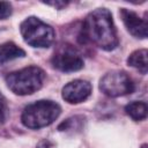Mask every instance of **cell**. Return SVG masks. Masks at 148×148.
Wrapping results in <instances>:
<instances>
[{
  "instance_id": "52a82bcc",
  "label": "cell",
  "mask_w": 148,
  "mask_h": 148,
  "mask_svg": "<svg viewBox=\"0 0 148 148\" xmlns=\"http://www.w3.org/2000/svg\"><path fill=\"white\" fill-rule=\"evenodd\" d=\"M92 87L91 84L86 80H74L68 82L62 88V98L71 103V104H77L83 101H86L90 94H91Z\"/></svg>"
},
{
  "instance_id": "5b68a950",
  "label": "cell",
  "mask_w": 148,
  "mask_h": 148,
  "mask_svg": "<svg viewBox=\"0 0 148 148\" xmlns=\"http://www.w3.org/2000/svg\"><path fill=\"white\" fill-rule=\"evenodd\" d=\"M99 90L109 97H119L134 91V83L124 71H111L99 81Z\"/></svg>"
},
{
  "instance_id": "4fadbf2b",
  "label": "cell",
  "mask_w": 148,
  "mask_h": 148,
  "mask_svg": "<svg viewBox=\"0 0 148 148\" xmlns=\"http://www.w3.org/2000/svg\"><path fill=\"white\" fill-rule=\"evenodd\" d=\"M8 113H9V110H8L7 101H6L5 96L0 92V125L6 123V120L8 118Z\"/></svg>"
},
{
  "instance_id": "8fae6325",
  "label": "cell",
  "mask_w": 148,
  "mask_h": 148,
  "mask_svg": "<svg viewBox=\"0 0 148 148\" xmlns=\"http://www.w3.org/2000/svg\"><path fill=\"white\" fill-rule=\"evenodd\" d=\"M125 112L133 120H143L147 117L148 108L145 102H132L125 106Z\"/></svg>"
},
{
  "instance_id": "5bb4252c",
  "label": "cell",
  "mask_w": 148,
  "mask_h": 148,
  "mask_svg": "<svg viewBox=\"0 0 148 148\" xmlns=\"http://www.w3.org/2000/svg\"><path fill=\"white\" fill-rule=\"evenodd\" d=\"M13 13L12 5L8 1H0V20L8 18Z\"/></svg>"
},
{
  "instance_id": "ba28073f",
  "label": "cell",
  "mask_w": 148,
  "mask_h": 148,
  "mask_svg": "<svg viewBox=\"0 0 148 148\" xmlns=\"http://www.w3.org/2000/svg\"><path fill=\"white\" fill-rule=\"evenodd\" d=\"M120 16L121 20L127 29V31L136 37V38H146L147 37V20L141 18L135 12L126 8L120 9Z\"/></svg>"
},
{
  "instance_id": "277c9868",
  "label": "cell",
  "mask_w": 148,
  "mask_h": 148,
  "mask_svg": "<svg viewBox=\"0 0 148 148\" xmlns=\"http://www.w3.org/2000/svg\"><path fill=\"white\" fill-rule=\"evenodd\" d=\"M20 31L24 42L32 47H49L54 40L53 28L36 16L25 18L20 25Z\"/></svg>"
},
{
  "instance_id": "7c38bea8",
  "label": "cell",
  "mask_w": 148,
  "mask_h": 148,
  "mask_svg": "<svg viewBox=\"0 0 148 148\" xmlns=\"http://www.w3.org/2000/svg\"><path fill=\"white\" fill-rule=\"evenodd\" d=\"M83 119L84 118L82 116H75V117L68 118V119H66L65 121H62L58 126V130L59 131H71V130L74 131V128L75 130H80L82 127Z\"/></svg>"
},
{
  "instance_id": "3957f363",
  "label": "cell",
  "mask_w": 148,
  "mask_h": 148,
  "mask_svg": "<svg viewBox=\"0 0 148 148\" xmlns=\"http://www.w3.org/2000/svg\"><path fill=\"white\" fill-rule=\"evenodd\" d=\"M45 80V72L37 66L24 67L6 76L8 88L16 95H31L39 90Z\"/></svg>"
},
{
  "instance_id": "9c48e42d",
  "label": "cell",
  "mask_w": 148,
  "mask_h": 148,
  "mask_svg": "<svg viewBox=\"0 0 148 148\" xmlns=\"http://www.w3.org/2000/svg\"><path fill=\"white\" fill-rule=\"evenodd\" d=\"M24 56H25L24 50L18 47L13 42H7L0 45V66L10 60L23 58Z\"/></svg>"
},
{
  "instance_id": "8992f818",
  "label": "cell",
  "mask_w": 148,
  "mask_h": 148,
  "mask_svg": "<svg viewBox=\"0 0 148 148\" xmlns=\"http://www.w3.org/2000/svg\"><path fill=\"white\" fill-rule=\"evenodd\" d=\"M51 64L61 72H76L83 68V59L81 54L71 45L60 46L53 54Z\"/></svg>"
},
{
  "instance_id": "6da1fadb",
  "label": "cell",
  "mask_w": 148,
  "mask_h": 148,
  "mask_svg": "<svg viewBox=\"0 0 148 148\" xmlns=\"http://www.w3.org/2000/svg\"><path fill=\"white\" fill-rule=\"evenodd\" d=\"M79 40L82 44L92 43L105 51L114 50L118 46V36L111 13L106 8L89 13L80 30Z\"/></svg>"
},
{
  "instance_id": "30bf717a",
  "label": "cell",
  "mask_w": 148,
  "mask_h": 148,
  "mask_svg": "<svg viewBox=\"0 0 148 148\" xmlns=\"http://www.w3.org/2000/svg\"><path fill=\"white\" fill-rule=\"evenodd\" d=\"M147 56H148V52L146 49L136 50L130 54V57L127 58V64L128 66L138 69L141 74H147V71H148Z\"/></svg>"
},
{
  "instance_id": "7a4b0ae2",
  "label": "cell",
  "mask_w": 148,
  "mask_h": 148,
  "mask_svg": "<svg viewBox=\"0 0 148 148\" xmlns=\"http://www.w3.org/2000/svg\"><path fill=\"white\" fill-rule=\"evenodd\" d=\"M61 108L58 103L40 99L28 104L21 116L22 124L31 130H38L51 125L60 114Z\"/></svg>"
},
{
  "instance_id": "2e32d148",
  "label": "cell",
  "mask_w": 148,
  "mask_h": 148,
  "mask_svg": "<svg viewBox=\"0 0 148 148\" xmlns=\"http://www.w3.org/2000/svg\"><path fill=\"white\" fill-rule=\"evenodd\" d=\"M141 148H147V145H146V143H143V145L141 146Z\"/></svg>"
},
{
  "instance_id": "9a60e30c",
  "label": "cell",
  "mask_w": 148,
  "mask_h": 148,
  "mask_svg": "<svg viewBox=\"0 0 148 148\" xmlns=\"http://www.w3.org/2000/svg\"><path fill=\"white\" fill-rule=\"evenodd\" d=\"M45 5H47V6H52V7H56L57 9H61L62 7H65L68 2H66V1H51V2H44Z\"/></svg>"
}]
</instances>
